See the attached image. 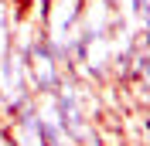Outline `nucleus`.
Returning a JSON list of instances; mask_svg holds the SVG:
<instances>
[{
  "instance_id": "1",
  "label": "nucleus",
  "mask_w": 150,
  "mask_h": 146,
  "mask_svg": "<svg viewBox=\"0 0 150 146\" xmlns=\"http://www.w3.org/2000/svg\"><path fill=\"white\" fill-rule=\"evenodd\" d=\"M24 65H28V82H31V92H34V95H51V92L62 85V78L72 75L65 65L55 58V51L48 48V41L41 34L24 48Z\"/></svg>"
},
{
  "instance_id": "2",
  "label": "nucleus",
  "mask_w": 150,
  "mask_h": 146,
  "mask_svg": "<svg viewBox=\"0 0 150 146\" xmlns=\"http://www.w3.org/2000/svg\"><path fill=\"white\" fill-rule=\"evenodd\" d=\"M106 4H109V7H116V10L123 7V0H106Z\"/></svg>"
}]
</instances>
